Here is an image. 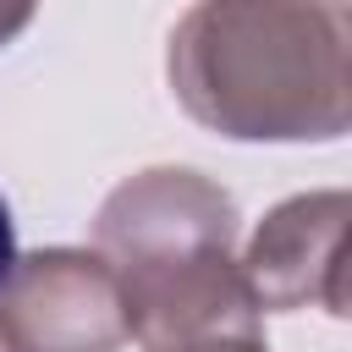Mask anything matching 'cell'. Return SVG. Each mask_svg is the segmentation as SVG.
<instances>
[{
  "label": "cell",
  "instance_id": "cell-1",
  "mask_svg": "<svg viewBox=\"0 0 352 352\" xmlns=\"http://www.w3.org/2000/svg\"><path fill=\"white\" fill-rule=\"evenodd\" d=\"M170 88L220 138L330 143L346 132V6L198 0L170 33Z\"/></svg>",
  "mask_w": 352,
  "mask_h": 352
},
{
  "label": "cell",
  "instance_id": "cell-2",
  "mask_svg": "<svg viewBox=\"0 0 352 352\" xmlns=\"http://www.w3.org/2000/svg\"><path fill=\"white\" fill-rule=\"evenodd\" d=\"M231 248L236 204L187 165L126 176L94 220V253L110 264L132 341L143 352H170L226 330H258V308Z\"/></svg>",
  "mask_w": 352,
  "mask_h": 352
},
{
  "label": "cell",
  "instance_id": "cell-3",
  "mask_svg": "<svg viewBox=\"0 0 352 352\" xmlns=\"http://www.w3.org/2000/svg\"><path fill=\"white\" fill-rule=\"evenodd\" d=\"M0 341L11 352H121L132 324L110 264L82 248L16 258L0 280Z\"/></svg>",
  "mask_w": 352,
  "mask_h": 352
},
{
  "label": "cell",
  "instance_id": "cell-4",
  "mask_svg": "<svg viewBox=\"0 0 352 352\" xmlns=\"http://www.w3.org/2000/svg\"><path fill=\"white\" fill-rule=\"evenodd\" d=\"M242 286L258 314L324 308L346 314V192L286 198L236 258Z\"/></svg>",
  "mask_w": 352,
  "mask_h": 352
},
{
  "label": "cell",
  "instance_id": "cell-5",
  "mask_svg": "<svg viewBox=\"0 0 352 352\" xmlns=\"http://www.w3.org/2000/svg\"><path fill=\"white\" fill-rule=\"evenodd\" d=\"M170 352H270L258 330H226V336H198L187 346H170Z\"/></svg>",
  "mask_w": 352,
  "mask_h": 352
},
{
  "label": "cell",
  "instance_id": "cell-6",
  "mask_svg": "<svg viewBox=\"0 0 352 352\" xmlns=\"http://www.w3.org/2000/svg\"><path fill=\"white\" fill-rule=\"evenodd\" d=\"M33 11H38V0H0V50L33 22Z\"/></svg>",
  "mask_w": 352,
  "mask_h": 352
},
{
  "label": "cell",
  "instance_id": "cell-7",
  "mask_svg": "<svg viewBox=\"0 0 352 352\" xmlns=\"http://www.w3.org/2000/svg\"><path fill=\"white\" fill-rule=\"evenodd\" d=\"M11 264H16V231H11V209L0 198V280L11 275Z\"/></svg>",
  "mask_w": 352,
  "mask_h": 352
},
{
  "label": "cell",
  "instance_id": "cell-8",
  "mask_svg": "<svg viewBox=\"0 0 352 352\" xmlns=\"http://www.w3.org/2000/svg\"><path fill=\"white\" fill-rule=\"evenodd\" d=\"M0 352H11V346H6V341H0Z\"/></svg>",
  "mask_w": 352,
  "mask_h": 352
}]
</instances>
